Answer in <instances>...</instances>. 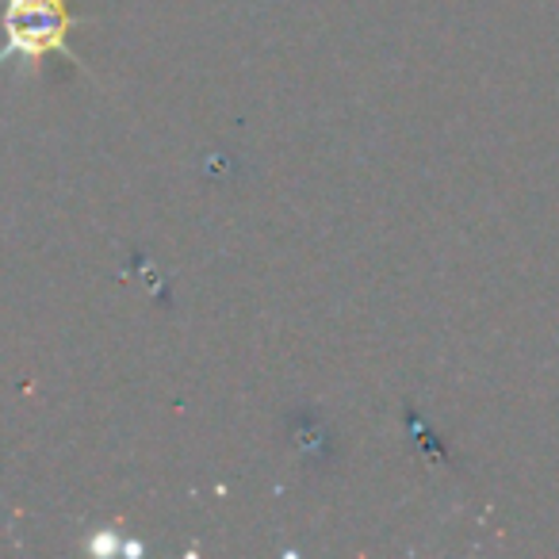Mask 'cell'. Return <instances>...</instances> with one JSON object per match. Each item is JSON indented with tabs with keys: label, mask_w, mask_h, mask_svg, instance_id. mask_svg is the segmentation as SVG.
<instances>
[{
	"label": "cell",
	"mask_w": 559,
	"mask_h": 559,
	"mask_svg": "<svg viewBox=\"0 0 559 559\" xmlns=\"http://www.w3.org/2000/svg\"><path fill=\"white\" fill-rule=\"evenodd\" d=\"M81 20L73 16L70 0H4L0 9V70L9 62H24L32 73L43 70L47 58H66L73 70L88 73L85 62L70 50V35Z\"/></svg>",
	"instance_id": "1"
}]
</instances>
